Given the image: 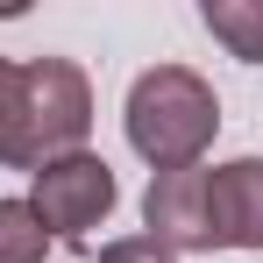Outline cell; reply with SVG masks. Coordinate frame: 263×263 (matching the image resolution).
Returning <instances> with one entry per match:
<instances>
[{"instance_id": "6da1fadb", "label": "cell", "mask_w": 263, "mask_h": 263, "mask_svg": "<svg viewBox=\"0 0 263 263\" xmlns=\"http://www.w3.org/2000/svg\"><path fill=\"white\" fill-rule=\"evenodd\" d=\"M121 128H128V149L149 171H185V164H199V157L214 149L220 100H214V86H206L192 64H149L128 86Z\"/></svg>"}, {"instance_id": "7a4b0ae2", "label": "cell", "mask_w": 263, "mask_h": 263, "mask_svg": "<svg viewBox=\"0 0 263 263\" xmlns=\"http://www.w3.org/2000/svg\"><path fill=\"white\" fill-rule=\"evenodd\" d=\"M92 135V79L71 57H29L22 64V142L14 171H43L50 157L86 149Z\"/></svg>"}, {"instance_id": "3957f363", "label": "cell", "mask_w": 263, "mask_h": 263, "mask_svg": "<svg viewBox=\"0 0 263 263\" xmlns=\"http://www.w3.org/2000/svg\"><path fill=\"white\" fill-rule=\"evenodd\" d=\"M114 199H121V185L107 171V157H92V149L50 157L43 171H29V206L43 220V235L79 256H92V228L114 214Z\"/></svg>"}, {"instance_id": "277c9868", "label": "cell", "mask_w": 263, "mask_h": 263, "mask_svg": "<svg viewBox=\"0 0 263 263\" xmlns=\"http://www.w3.org/2000/svg\"><path fill=\"white\" fill-rule=\"evenodd\" d=\"M142 228H149V242H164L171 256L214 249L206 164H185V171H149V192H142Z\"/></svg>"}, {"instance_id": "5b68a950", "label": "cell", "mask_w": 263, "mask_h": 263, "mask_svg": "<svg viewBox=\"0 0 263 263\" xmlns=\"http://www.w3.org/2000/svg\"><path fill=\"white\" fill-rule=\"evenodd\" d=\"M214 249H263V157H228L206 171Z\"/></svg>"}, {"instance_id": "8992f818", "label": "cell", "mask_w": 263, "mask_h": 263, "mask_svg": "<svg viewBox=\"0 0 263 263\" xmlns=\"http://www.w3.org/2000/svg\"><path fill=\"white\" fill-rule=\"evenodd\" d=\"M206 36L242 64H263V0H206L199 7Z\"/></svg>"}, {"instance_id": "52a82bcc", "label": "cell", "mask_w": 263, "mask_h": 263, "mask_svg": "<svg viewBox=\"0 0 263 263\" xmlns=\"http://www.w3.org/2000/svg\"><path fill=\"white\" fill-rule=\"evenodd\" d=\"M50 256V235L29 199H0V263H43Z\"/></svg>"}, {"instance_id": "ba28073f", "label": "cell", "mask_w": 263, "mask_h": 263, "mask_svg": "<svg viewBox=\"0 0 263 263\" xmlns=\"http://www.w3.org/2000/svg\"><path fill=\"white\" fill-rule=\"evenodd\" d=\"M14 142H22V64L0 57V171H14Z\"/></svg>"}, {"instance_id": "9c48e42d", "label": "cell", "mask_w": 263, "mask_h": 263, "mask_svg": "<svg viewBox=\"0 0 263 263\" xmlns=\"http://www.w3.org/2000/svg\"><path fill=\"white\" fill-rule=\"evenodd\" d=\"M92 263H178L164 242H149V235H114V242H100Z\"/></svg>"}]
</instances>
